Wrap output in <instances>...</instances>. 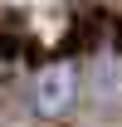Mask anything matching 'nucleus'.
<instances>
[{"instance_id": "f257e3e1", "label": "nucleus", "mask_w": 122, "mask_h": 127, "mask_svg": "<svg viewBox=\"0 0 122 127\" xmlns=\"http://www.w3.org/2000/svg\"><path fill=\"white\" fill-rule=\"evenodd\" d=\"M73 98H78V68L68 59L44 64L39 78H34V112L39 117H63L73 108Z\"/></svg>"}, {"instance_id": "f03ea898", "label": "nucleus", "mask_w": 122, "mask_h": 127, "mask_svg": "<svg viewBox=\"0 0 122 127\" xmlns=\"http://www.w3.org/2000/svg\"><path fill=\"white\" fill-rule=\"evenodd\" d=\"M93 88H98V98H103V103H107V98H117V93H122V68H117V64H112V68H98Z\"/></svg>"}]
</instances>
